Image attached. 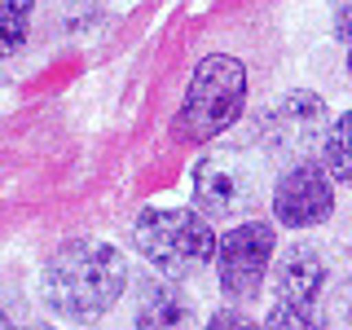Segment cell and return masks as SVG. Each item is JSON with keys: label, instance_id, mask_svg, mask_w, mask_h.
Listing matches in <instances>:
<instances>
[{"label": "cell", "instance_id": "obj_11", "mask_svg": "<svg viewBox=\"0 0 352 330\" xmlns=\"http://www.w3.org/2000/svg\"><path fill=\"white\" fill-rule=\"evenodd\" d=\"M31 5L36 0H0V58L18 53L31 31Z\"/></svg>", "mask_w": 352, "mask_h": 330}, {"label": "cell", "instance_id": "obj_14", "mask_svg": "<svg viewBox=\"0 0 352 330\" xmlns=\"http://www.w3.org/2000/svg\"><path fill=\"white\" fill-rule=\"evenodd\" d=\"M0 330H53V326H44V322H27V317L5 313V308H0Z\"/></svg>", "mask_w": 352, "mask_h": 330}, {"label": "cell", "instance_id": "obj_2", "mask_svg": "<svg viewBox=\"0 0 352 330\" xmlns=\"http://www.w3.org/2000/svg\"><path fill=\"white\" fill-rule=\"evenodd\" d=\"M132 242L159 273L190 278L207 269L220 251V238L212 234V220L203 212H176V207H150L132 225Z\"/></svg>", "mask_w": 352, "mask_h": 330}, {"label": "cell", "instance_id": "obj_9", "mask_svg": "<svg viewBox=\"0 0 352 330\" xmlns=\"http://www.w3.org/2000/svg\"><path fill=\"white\" fill-rule=\"evenodd\" d=\"M132 322L137 330H194V304L172 282H141Z\"/></svg>", "mask_w": 352, "mask_h": 330}, {"label": "cell", "instance_id": "obj_10", "mask_svg": "<svg viewBox=\"0 0 352 330\" xmlns=\"http://www.w3.org/2000/svg\"><path fill=\"white\" fill-rule=\"evenodd\" d=\"M322 159H326V172L335 176V181L352 185V110H344V115L330 124L326 141H322Z\"/></svg>", "mask_w": 352, "mask_h": 330}, {"label": "cell", "instance_id": "obj_16", "mask_svg": "<svg viewBox=\"0 0 352 330\" xmlns=\"http://www.w3.org/2000/svg\"><path fill=\"white\" fill-rule=\"evenodd\" d=\"M348 75H352V53H348Z\"/></svg>", "mask_w": 352, "mask_h": 330}, {"label": "cell", "instance_id": "obj_7", "mask_svg": "<svg viewBox=\"0 0 352 330\" xmlns=\"http://www.w3.org/2000/svg\"><path fill=\"white\" fill-rule=\"evenodd\" d=\"M326 102L313 93H286L264 119V141L286 154H304L308 146L326 141Z\"/></svg>", "mask_w": 352, "mask_h": 330}, {"label": "cell", "instance_id": "obj_13", "mask_svg": "<svg viewBox=\"0 0 352 330\" xmlns=\"http://www.w3.org/2000/svg\"><path fill=\"white\" fill-rule=\"evenodd\" d=\"M203 330H264V326H256L247 313H238V308H220V313H212V322Z\"/></svg>", "mask_w": 352, "mask_h": 330}, {"label": "cell", "instance_id": "obj_5", "mask_svg": "<svg viewBox=\"0 0 352 330\" xmlns=\"http://www.w3.org/2000/svg\"><path fill=\"white\" fill-rule=\"evenodd\" d=\"M260 198V181H256V168H251L242 154L234 150H220L212 159L198 163L194 172V203L207 220H234L242 212H251Z\"/></svg>", "mask_w": 352, "mask_h": 330}, {"label": "cell", "instance_id": "obj_8", "mask_svg": "<svg viewBox=\"0 0 352 330\" xmlns=\"http://www.w3.org/2000/svg\"><path fill=\"white\" fill-rule=\"evenodd\" d=\"M330 282V264L317 247L295 242L282 251L278 264V282H273V300L282 304H322V291Z\"/></svg>", "mask_w": 352, "mask_h": 330}, {"label": "cell", "instance_id": "obj_1", "mask_svg": "<svg viewBox=\"0 0 352 330\" xmlns=\"http://www.w3.org/2000/svg\"><path fill=\"white\" fill-rule=\"evenodd\" d=\"M128 286V264L110 242L97 238H71L44 260L40 269V300L49 313L71 317L80 326H93L119 304Z\"/></svg>", "mask_w": 352, "mask_h": 330}, {"label": "cell", "instance_id": "obj_4", "mask_svg": "<svg viewBox=\"0 0 352 330\" xmlns=\"http://www.w3.org/2000/svg\"><path fill=\"white\" fill-rule=\"evenodd\" d=\"M273 251H278V234L264 220H247V225H234L225 238H220L216 251V278L220 291L234 304H251L264 286V273L273 264Z\"/></svg>", "mask_w": 352, "mask_h": 330}, {"label": "cell", "instance_id": "obj_6", "mask_svg": "<svg viewBox=\"0 0 352 330\" xmlns=\"http://www.w3.org/2000/svg\"><path fill=\"white\" fill-rule=\"evenodd\" d=\"M335 212V185H330L326 163L300 159L282 172L278 190H273V216L286 229H313L326 225Z\"/></svg>", "mask_w": 352, "mask_h": 330}, {"label": "cell", "instance_id": "obj_12", "mask_svg": "<svg viewBox=\"0 0 352 330\" xmlns=\"http://www.w3.org/2000/svg\"><path fill=\"white\" fill-rule=\"evenodd\" d=\"M264 330H326L322 304H282V300H273L269 317H264Z\"/></svg>", "mask_w": 352, "mask_h": 330}, {"label": "cell", "instance_id": "obj_15", "mask_svg": "<svg viewBox=\"0 0 352 330\" xmlns=\"http://www.w3.org/2000/svg\"><path fill=\"white\" fill-rule=\"evenodd\" d=\"M335 31H339V40L352 49V0H344L339 5V14H335Z\"/></svg>", "mask_w": 352, "mask_h": 330}, {"label": "cell", "instance_id": "obj_3", "mask_svg": "<svg viewBox=\"0 0 352 330\" xmlns=\"http://www.w3.org/2000/svg\"><path fill=\"white\" fill-rule=\"evenodd\" d=\"M242 106H247V66L238 58L212 53L198 62L194 80L185 88L176 132L185 141H212L242 115Z\"/></svg>", "mask_w": 352, "mask_h": 330}]
</instances>
